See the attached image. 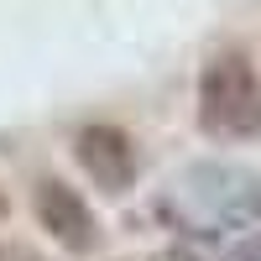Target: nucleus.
<instances>
[{"mask_svg": "<svg viewBox=\"0 0 261 261\" xmlns=\"http://www.w3.org/2000/svg\"><path fill=\"white\" fill-rule=\"evenodd\" d=\"M199 130L214 141L261 136V73L246 53H214L199 73Z\"/></svg>", "mask_w": 261, "mask_h": 261, "instance_id": "nucleus-1", "label": "nucleus"}, {"mask_svg": "<svg viewBox=\"0 0 261 261\" xmlns=\"http://www.w3.org/2000/svg\"><path fill=\"white\" fill-rule=\"evenodd\" d=\"M32 209H37L42 230H47L63 251H73V256L94 251L99 225H94V209L79 199V188H68L63 178H42V183H37V193H32Z\"/></svg>", "mask_w": 261, "mask_h": 261, "instance_id": "nucleus-2", "label": "nucleus"}, {"mask_svg": "<svg viewBox=\"0 0 261 261\" xmlns=\"http://www.w3.org/2000/svg\"><path fill=\"white\" fill-rule=\"evenodd\" d=\"M73 157L105 193H125L136 183V167H141L136 141H130L120 125H84L73 136Z\"/></svg>", "mask_w": 261, "mask_h": 261, "instance_id": "nucleus-3", "label": "nucleus"}, {"mask_svg": "<svg viewBox=\"0 0 261 261\" xmlns=\"http://www.w3.org/2000/svg\"><path fill=\"white\" fill-rule=\"evenodd\" d=\"M0 261H42V256L27 251V246H0Z\"/></svg>", "mask_w": 261, "mask_h": 261, "instance_id": "nucleus-4", "label": "nucleus"}, {"mask_svg": "<svg viewBox=\"0 0 261 261\" xmlns=\"http://www.w3.org/2000/svg\"><path fill=\"white\" fill-rule=\"evenodd\" d=\"M235 261H261V235H256V241H251V246H246L241 256H235Z\"/></svg>", "mask_w": 261, "mask_h": 261, "instance_id": "nucleus-5", "label": "nucleus"}, {"mask_svg": "<svg viewBox=\"0 0 261 261\" xmlns=\"http://www.w3.org/2000/svg\"><path fill=\"white\" fill-rule=\"evenodd\" d=\"M157 261H193V256H188V251H162Z\"/></svg>", "mask_w": 261, "mask_h": 261, "instance_id": "nucleus-6", "label": "nucleus"}, {"mask_svg": "<svg viewBox=\"0 0 261 261\" xmlns=\"http://www.w3.org/2000/svg\"><path fill=\"white\" fill-rule=\"evenodd\" d=\"M0 214H6V199H0Z\"/></svg>", "mask_w": 261, "mask_h": 261, "instance_id": "nucleus-7", "label": "nucleus"}]
</instances>
